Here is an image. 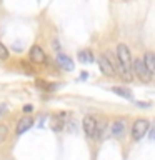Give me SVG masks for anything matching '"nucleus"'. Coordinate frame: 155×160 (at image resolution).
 Here are the masks:
<instances>
[{
	"label": "nucleus",
	"mask_w": 155,
	"mask_h": 160,
	"mask_svg": "<svg viewBox=\"0 0 155 160\" xmlns=\"http://www.w3.org/2000/svg\"><path fill=\"white\" fill-rule=\"evenodd\" d=\"M117 58H118V65L122 68V72L130 78L132 77V55H130V50L125 43H118L117 45Z\"/></svg>",
	"instance_id": "obj_1"
},
{
	"label": "nucleus",
	"mask_w": 155,
	"mask_h": 160,
	"mask_svg": "<svg viewBox=\"0 0 155 160\" xmlns=\"http://www.w3.org/2000/svg\"><path fill=\"white\" fill-rule=\"evenodd\" d=\"M148 128H150V122L147 118H137L132 125V138L135 142H138L140 138H143L147 135Z\"/></svg>",
	"instance_id": "obj_2"
},
{
	"label": "nucleus",
	"mask_w": 155,
	"mask_h": 160,
	"mask_svg": "<svg viewBox=\"0 0 155 160\" xmlns=\"http://www.w3.org/2000/svg\"><path fill=\"white\" fill-rule=\"evenodd\" d=\"M132 72L137 75L140 80H143V82H148L150 78H152V73L148 72V68L145 67V62L143 58H135L132 62Z\"/></svg>",
	"instance_id": "obj_3"
},
{
	"label": "nucleus",
	"mask_w": 155,
	"mask_h": 160,
	"mask_svg": "<svg viewBox=\"0 0 155 160\" xmlns=\"http://www.w3.org/2000/svg\"><path fill=\"white\" fill-rule=\"evenodd\" d=\"M28 57H30V60H32L33 63L40 65V63H45V60H47V53L43 52V48L40 47V45H32L30 50H28Z\"/></svg>",
	"instance_id": "obj_4"
},
{
	"label": "nucleus",
	"mask_w": 155,
	"mask_h": 160,
	"mask_svg": "<svg viewBox=\"0 0 155 160\" xmlns=\"http://www.w3.org/2000/svg\"><path fill=\"white\" fill-rule=\"evenodd\" d=\"M97 120H95L92 115H87L83 117V122H82V127H83V132L88 138H95V132H97Z\"/></svg>",
	"instance_id": "obj_5"
},
{
	"label": "nucleus",
	"mask_w": 155,
	"mask_h": 160,
	"mask_svg": "<svg viewBox=\"0 0 155 160\" xmlns=\"http://www.w3.org/2000/svg\"><path fill=\"white\" fill-rule=\"evenodd\" d=\"M98 67H100V72L107 77H113L115 75V67H113V62H110L107 55H102L98 58Z\"/></svg>",
	"instance_id": "obj_6"
},
{
	"label": "nucleus",
	"mask_w": 155,
	"mask_h": 160,
	"mask_svg": "<svg viewBox=\"0 0 155 160\" xmlns=\"http://www.w3.org/2000/svg\"><path fill=\"white\" fill-rule=\"evenodd\" d=\"M33 127V118L32 117H22L17 122V127H15V133L17 135H23V133H27L30 128Z\"/></svg>",
	"instance_id": "obj_7"
},
{
	"label": "nucleus",
	"mask_w": 155,
	"mask_h": 160,
	"mask_svg": "<svg viewBox=\"0 0 155 160\" xmlns=\"http://www.w3.org/2000/svg\"><path fill=\"white\" fill-rule=\"evenodd\" d=\"M112 135L113 137H117V138H122L125 132H127V122H125V118H117V120H113V123H112Z\"/></svg>",
	"instance_id": "obj_8"
},
{
	"label": "nucleus",
	"mask_w": 155,
	"mask_h": 160,
	"mask_svg": "<svg viewBox=\"0 0 155 160\" xmlns=\"http://www.w3.org/2000/svg\"><path fill=\"white\" fill-rule=\"evenodd\" d=\"M57 65L60 68H63V70H67V72H72L73 70V60L68 57V55H65V53H62V52H58L57 53Z\"/></svg>",
	"instance_id": "obj_9"
},
{
	"label": "nucleus",
	"mask_w": 155,
	"mask_h": 160,
	"mask_svg": "<svg viewBox=\"0 0 155 160\" xmlns=\"http://www.w3.org/2000/svg\"><path fill=\"white\" fill-rule=\"evenodd\" d=\"M143 62H145V67L148 68V72L155 73V53L153 52H145Z\"/></svg>",
	"instance_id": "obj_10"
},
{
	"label": "nucleus",
	"mask_w": 155,
	"mask_h": 160,
	"mask_svg": "<svg viewBox=\"0 0 155 160\" xmlns=\"http://www.w3.org/2000/svg\"><path fill=\"white\" fill-rule=\"evenodd\" d=\"M112 92H113V93H117V95H120V97H123V98L133 100L132 90H128V88H125V87H112Z\"/></svg>",
	"instance_id": "obj_11"
},
{
	"label": "nucleus",
	"mask_w": 155,
	"mask_h": 160,
	"mask_svg": "<svg viewBox=\"0 0 155 160\" xmlns=\"http://www.w3.org/2000/svg\"><path fill=\"white\" fill-rule=\"evenodd\" d=\"M78 60L82 63H92L95 57H93V53L90 52V50H80L78 52Z\"/></svg>",
	"instance_id": "obj_12"
},
{
	"label": "nucleus",
	"mask_w": 155,
	"mask_h": 160,
	"mask_svg": "<svg viewBox=\"0 0 155 160\" xmlns=\"http://www.w3.org/2000/svg\"><path fill=\"white\" fill-rule=\"evenodd\" d=\"M8 133H10V132H8V127H7V125L0 123V145H2L5 140L8 138Z\"/></svg>",
	"instance_id": "obj_13"
},
{
	"label": "nucleus",
	"mask_w": 155,
	"mask_h": 160,
	"mask_svg": "<svg viewBox=\"0 0 155 160\" xmlns=\"http://www.w3.org/2000/svg\"><path fill=\"white\" fill-rule=\"evenodd\" d=\"M10 57V53H8V48L5 47V45L2 43V40H0V60H7Z\"/></svg>",
	"instance_id": "obj_14"
},
{
	"label": "nucleus",
	"mask_w": 155,
	"mask_h": 160,
	"mask_svg": "<svg viewBox=\"0 0 155 160\" xmlns=\"http://www.w3.org/2000/svg\"><path fill=\"white\" fill-rule=\"evenodd\" d=\"M63 127V120H58V118H53L52 120V128L55 130V132H60Z\"/></svg>",
	"instance_id": "obj_15"
},
{
	"label": "nucleus",
	"mask_w": 155,
	"mask_h": 160,
	"mask_svg": "<svg viewBox=\"0 0 155 160\" xmlns=\"http://www.w3.org/2000/svg\"><path fill=\"white\" fill-rule=\"evenodd\" d=\"M22 110H23V112L25 113H30V112H32V110H33V107H32V105H23V107H22Z\"/></svg>",
	"instance_id": "obj_16"
},
{
	"label": "nucleus",
	"mask_w": 155,
	"mask_h": 160,
	"mask_svg": "<svg viewBox=\"0 0 155 160\" xmlns=\"http://www.w3.org/2000/svg\"><path fill=\"white\" fill-rule=\"evenodd\" d=\"M137 107H142V108H147V107H150V103H148V102H137Z\"/></svg>",
	"instance_id": "obj_17"
}]
</instances>
